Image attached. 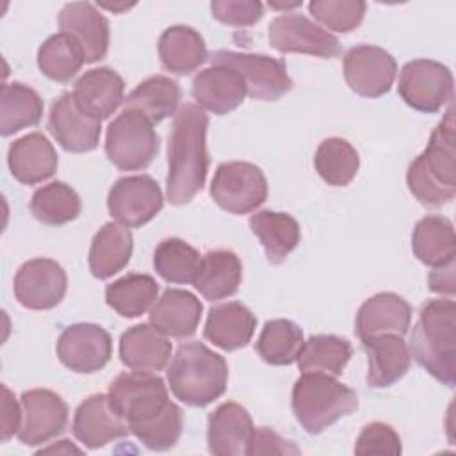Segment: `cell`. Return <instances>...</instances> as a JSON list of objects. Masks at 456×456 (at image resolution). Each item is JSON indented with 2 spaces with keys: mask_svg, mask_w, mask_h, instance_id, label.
<instances>
[{
  "mask_svg": "<svg viewBox=\"0 0 456 456\" xmlns=\"http://www.w3.org/2000/svg\"><path fill=\"white\" fill-rule=\"evenodd\" d=\"M107 395L110 408L144 447L167 451L176 445L183 429V411L169 399L160 376L123 372L112 379Z\"/></svg>",
  "mask_w": 456,
  "mask_h": 456,
  "instance_id": "obj_1",
  "label": "cell"
},
{
  "mask_svg": "<svg viewBox=\"0 0 456 456\" xmlns=\"http://www.w3.org/2000/svg\"><path fill=\"white\" fill-rule=\"evenodd\" d=\"M208 116L196 103H185L175 116L167 144V200L187 205L205 185L208 173L207 153Z\"/></svg>",
  "mask_w": 456,
  "mask_h": 456,
  "instance_id": "obj_2",
  "label": "cell"
},
{
  "mask_svg": "<svg viewBox=\"0 0 456 456\" xmlns=\"http://www.w3.org/2000/svg\"><path fill=\"white\" fill-rule=\"evenodd\" d=\"M410 351L417 363L445 387L456 383V305L431 299L422 305L410 333Z\"/></svg>",
  "mask_w": 456,
  "mask_h": 456,
  "instance_id": "obj_3",
  "label": "cell"
},
{
  "mask_svg": "<svg viewBox=\"0 0 456 456\" xmlns=\"http://www.w3.org/2000/svg\"><path fill=\"white\" fill-rule=\"evenodd\" d=\"M410 192L426 207H440L456 196V151H454V110L429 135L426 150L406 171Z\"/></svg>",
  "mask_w": 456,
  "mask_h": 456,
  "instance_id": "obj_4",
  "label": "cell"
},
{
  "mask_svg": "<svg viewBox=\"0 0 456 456\" xmlns=\"http://www.w3.org/2000/svg\"><path fill=\"white\" fill-rule=\"evenodd\" d=\"M173 395L194 408L219 399L228 383V363L201 342L182 344L167 367Z\"/></svg>",
  "mask_w": 456,
  "mask_h": 456,
  "instance_id": "obj_5",
  "label": "cell"
},
{
  "mask_svg": "<svg viewBox=\"0 0 456 456\" xmlns=\"http://www.w3.org/2000/svg\"><path fill=\"white\" fill-rule=\"evenodd\" d=\"M358 408V395L335 376L303 372L292 387V411L310 435H319Z\"/></svg>",
  "mask_w": 456,
  "mask_h": 456,
  "instance_id": "obj_6",
  "label": "cell"
},
{
  "mask_svg": "<svg viewBox=\"0 0 456 456\" xmlns=\"http://www.w3.org/2000/svg\"><path fill=\"white\" fill-rule=\"evenodd\" d=\"M159 135L153 123L141 112L123 109L110 121L105 135V153L121 171L146 169L159 153Z\"/></svg>",
  "mask_w": 456,
  "mask_h": 456,
  "instance_id": "obj_7",
  "label": "cell"
},
{
  "mask_svg": "<svg viewBox=\"0 0 456 456\" xmlns=\"http://www.w3.org/2000/svg\"><path fill=\"white\" fill-rule=\"evenodd\" d=\"M210 196L230 214H249L267 200V180L264 171L251 162H224L214 173Z\"/></svg>",
  "mask_w": 456,
  "mask_h": 456,
  "instance_id": "obj_8",
  "label": "cell"
},
{
  "mask_svg": "<svg viewBox=\"0 0 456 456\" xmlns=\"http://www.w3.org/2000/svg\"><path fill=\"white\" fill-rule=\"evenodd\" d=\"M454 80L447 66L429 59H415L403 66L397 93L419 112H438L452 100Z\"/></svg>",
  "mask_w": 456,
  "mask_h": 456,
  "instance_id": "obj_9",
  "label": "cell"
},
{
  "mask_svg": "<svg viewBox=\"0 0 456 456\" xmlns=\"http://www.w3.org/2000/svg\"><path fill=\"white\" fill-rule=\"evenodd\" d=\"M212 64H223L235 69L246 82L248 94L262 102H276L292 89L287 64L262 53H246L217 50L210 55Z\"/></svg>",
  "mask_w": 456,
  "mask_h": 456,
  "instance_id": "obj_10",
  "label": "cell"
},
{
  "mask_svg": "<svg viewBox=\"0 0 456 456\" xmlns=\"http://www.w3.org/2000/svg\"><path fill=\"white\" fill-rule=\"evenodd\" d=\"M164 207L160 185L148 175L123 176L109 191L107 208L116 223L137 228L150 223Z\"/></svg>",
  "mask_w": 456,
  "mask_h": 456,
  "instance_id": "obj_11",
  "label": "cell"
},
{
  "mask_svg": "<svg viewBox=\"0 0 456 456\" xmlns=\"http://www.w3.org/2000/svg\"><path fill=\"white\" fill-rule=\"evenodd\" d=\"M269 45L280 53H306L322 59L340 55V41L297 12H285L271 21Z\"/></svg>",
  "mask_w": 456,
  "mask_h": 456,
  "instance_id": "obj_12",
  "label": "cell"
},
{
  "mask_svg": "<svg viewBox=\"0 0 456 456\" xmlns=\"http://www.w3.org/2000/svg\"><path fill=\"white\" fill-rule=\"evenodd\" d=\"M57 356L73 372L91 374L103 369L112 354V338L107 330L91 322L68 326L57 338Z\"/></svg>",
  "mask_w": 456,
  "mask_h": 456,
  "instance_id": "obj_13",
  "label": "cell"
},
{
  "mask_svg": "<svg viewBox=\"0 0 456 456\" xmlns=\"http://www.w3.org/2000/svg\"><path fill=\"white\" fill-rule=\"evenodd\" d=\"M395 75V59L381 46L358 45L344 57V78L351 91L363 98H379L387 94Z\"/></svg>",
  "mask_w": 456,
  "mask_h": 456,
  "instance_id": "obj_14",
  "label": "cell"
},
{
  "mask_svg": "<svg viewBox=\"0 0 456 456\" xmlns=\"http://www.w3.org/2000/svg\"><path fill=\"white\" fill-rule=\"evenodd\" d=\"M14 296L30 310H50L57 306L68 289V276L61 264L52 258H32L14 276Z\"/></svg>",
  "mask_w": 456,
  "mask_h": 456,
  "instance_id": "obj_15",
  "label": "cell"
},
{
  "mask_svg": "<svg viewBox=\"0 0 456 456\" xmlns=\"http://www.w3.org/2000/svg\"><path fill=\"white\" fill-rule=\"evenodd\" d=\"M21 424L18 438L25 445H39L59 436L68 424V404L46 388L21 394Z\"/></svg>",
  "mask_w": 456,
  "mask_h": 456,
  "instance_id": "obj_16",
  "label": "cell"
},
{
  "mask_svg": "<svg viewBox=\"0 0 456 456\" xmlns=\"http://www.w3.org/2000/svg\"><path fill=\"white\" fill-rule=\"evenodd\" d=\"M48 130L66 151L86 153L98 146L102 121L84 112L73 93H62L50 107Z\"/></svg>",
  "mask_w": 456,
  "mask_h": 456,
  "instance_id": "obj_17",
  "label": "cell"
},
{
  "mask_svg": "<svg viewBox=\"0 0 456 456\" xmlns=\"http://www.w3.org/2000/svg\"><path fill=\"white\" fill-rule=\"evenodd\" d=\"M255 438L251 415L244 406L233 401L221 403L208 417L207 444L208 452L216 456L249 454Z\"/></svg>",
  "mask_w": 456,
  "mask_h": 456,
  "instance_id": "obj_18",
  "label": "cell"
},
{
  "mask_svg": "<svg viewBox=\"0 0 456 456\" xmlns=\"http://www.w3.org/2000/svg\"><path fill=\"white\" fill-rule=\"evenodd\" d=\"M61 32L68 34L82 50L86 62H96L107 55L109 50V21L89 2L66 4L59 12Z\"/></svg>",
  "mask_w": 456,
  "mask_h": 456,
  "instance_id": "obj_19",
  "label": "cell"
},
{
  "mask_svg": "<svg viewBox=\"0 0 456 456\" xmlns=\"http://www.w3.org/2000/svg\"><path fill=\"white\" fill-rule=\"evenodd\" d=\"M71 429L75 438L87 449H100L130 433L126 422L110 408L105 394L89 395L78 404Z\"/></svg>",
  "mask_w": 456,
  "mask_h": 456,
  "instance_id": "obj_20",
  "label": "cell"
},
{
  "mask_svg": "<svg viewBox=\"0 0 456 456\" xmlns=\"http://www.w3.org/2000/svg\"><path fill=\"white\" fill-rule=\"evenodd\" d=\"M244 78L232 68L212 64L201 69L192 80V96L198 105L217 116L235 110L246 98Z\"/></svg>",
  "mask_w": 456,
  "mask_h": 456,
  "instance_id": "obj_21",
  "label": "cell"
},
{
  "mask_svg": "<svg viewBox=\"0 0 456 456\" xmlns=\"http://www.w3.org/2000/svg\"><path fill=\"white\" fill-rule=\"evenodd\" d=\"M411 322V306L394 292H379L369 297L356 314L354 333L360 340L378 335H404Z\"/></svg>",
  "mask_w": 456,
  "mask_h": 456,
  "instance_id": "obj_22",
  "label": "cell"
},
{
  "mask_svg": "<svg viewBox=\"0 0 456 456\" xmlns=\"http://www.w3.org/2000/svg\"><path fill=\"white\" fill-rule=\"evenodd\" d=\"M7 164L20 183L36 185L57 171L59 157L53 144L41 132H32L11 142Z\"/></svg>",
  "mask_w": 456,
  "mask_h": 456,
  "instance_id": "obj_23",
  "label": "cell"
},
{
  "mask_svg": "<svg viewBox=\"0 0 456 456\" xmlns=\"http://www.w3.org/2000/svg\"><path fill=\"white\" fill-rule=\"evenodd\" d=\"M173 346L164 333L151 324H135L119 338V358L125 367L139 372L164 370Z\"/></svg>",
  "mask_w": 456,
  "mask_h": 456,
  "instance_id": "obj_24",
  "label": "cell"
},
{
  "mask_svg": "<svg viewBox=\"0 0 456 456\" xmlns=\"http://www.w3.org/2000/svg\"><path fill=\"white\" fill-rule=\"evenodd\" d=\"M201 312V301L189 290L166 289L150 310V324L166 337L185 338L196 333Z\"/></svg>",
  "mask_w": 456,
  "mask_h": 456,
  "instance_id": "obj_25",
  "label": "cell"
},
{
  "mask_svg": "<svg viewBox=\"0 0 456 456\" xmlns=\"http://www.w3.org/2000/svg\"><path fill=\"white\" fill-rule=\"evenodd\" d=\"M367 353L369 370L367 385L370 388H387L397 383L410 369L411 354L401 335H378L362 340Z\"/></svg>",
  "mask_w": 456,
  "mask_h": 456,
  "instance_id": "obj_26",
  "label": "cell"
},
{
  "mask_svg": "<svg viewBox=\"0 0 456 456\" xmlns=\"http://www.w3.org/2000/svg\"><path fill=\"white\" fill-rule=\"evenodd\" d=\"M73 96L84 112L102 121L125 102V82L110 68H94L75 82Z\"/></svg>",
  "mask_w": 456,
  "mask_h": 456,
  "instance_id": "obj_27",
  "label": "cell"
},
{
  "mask_svg": "<svg viewBox=\"0 0 456 456\" xmlns=\"http://www.w3.org/2000/svg\"><path fill=\"white\" fill-rule=\"evenodd\" d=\"M255 328L256 317L253 312L239 301H230L208 312L203 337L223 351H235L248 346Z\"/></svg>",
  "mask_w": 456,
  "mask_h": 456,
  "instance_id": "obj_28",
  "label": "cell"
},
{
  "mask_svg": "<svg viewBox=\"0 0 456 456\" xmlns=\"http://www.w3.org/2000/svg\"><path fill=\"white\" fill-rule=\"evenodd\" d=\"M134 249L132 232L119 223H105L93 237L89 248V271L98 280H107L126 267Z\"/></svg>",
  "mask_w": 456,
  "mask_h": 456,
  "instance_id": "obj_29",
  "label": "cell"
},
{
  "mask_svg": "<svg viewBox=\"0 0 456 456\" xmlns=\"http://www.w3.org/2000/svg\"><path fill=\"white\" fill-rule=\"evenodd\" d=\"M240 280V258L230 249H214L201 256L194 287L205 299L219 301L233 296L239 290Z\"/></svg>",
  "mask_w": 456,
  "mask_h": 456,
  "instance_id": "obj_30",
  "label": "cell"
},
{
  "mask_svg": "<svg viewBox=\"0 0 456 456\" xmlns=\"http://www.w3.org/2000/svg\"><path fill=\"white\" fill-rule=\"evenodd\" d=\"M249 228L262 244L271 264H281L299 244V223L285 212L260 210L249 217Z\"/></svg>",
  "mask_w": 456,
  "mask_h": 456,
  "instance_id": "obj_31",
  "label": "cell"
},
{
  "mask_svg": "<svg viewBox=\"0 0 456 456\" xmlns=\"http://www.w3.org/2000/svg\"><path fill=\"white\" fill-rule=\"evenodd\" d=\"M159 57L162 66L175 75H189L208 59L201 34L187 25H173L162 32Z\"/></svg>",
  "mask_w": 456,
  "mask_h": 456,
  "instance_id": "obj_32",
  "label": "cell"
},
{
  "mask_svg": "<svg viewBox=\"0 0 456 456\" xmlns=\"http://www.w3.org/2000/svg\"><path fill=\"white\" fill-rule=\"evenodd\" d=\"M411 251L429 267H442L454 262L456 237L451 219L444 216L422 217L413 228Z\"/></svg>",
  "mask_w": 456,
  "mask_h": 456,
  "instance_id": "obj_33",
  "label": "cell"
},
{
  "mask_svg": "<svg viewBox=\"0 0 456 456\" xmlns=\"http://www.w3.org/2000/svg\"><path fill=\"white\" fill-rule=\"evenodd\" d=\"M180 102V86L176 80L155 75L142 80L126 98L125 109L144 114L153 125L176 112Z\"/></svg>",
  "mask_w": 456,
  "mask_h": 456,
  "instance_id": "obj_34",
  "label": "cell"
},
{
  "mask_svg": "<svg viewBox=\"0 0 456 456\" xmlns=\"http://www.w3.org/2000/svg\"><path fill=\"white\" fill-rule=\"evenodd\" d=\"M159 296V283L150 274L130 273L105 289L107 305L121 317L132 319L146 314Z\"/></svg>",
  "mask_w": 456,
  "mask_h": 456,
  "instance_id": "obj_35",
  "label": "cell"
},
{
  "mask_svg": "<svg viewBox=\"0 0 456 456\" xmlns=\"http://www.w3.org/2000/svg\"><path fill=\"white\" fill-rule=\"evenodd\" d=\"M43 116V100L28 86L11 82L2 86L0 93V134L12 135L27 126L39 123Z\"/></svg>",
  "mask_w": 456,
  "mask_h": 456,
  "instance_id": "obj_36",
  "label": "cell"
},
{
  "mask_svg": "<svg viewBox=\"0 0 456 456\" xmlns=\"http://www.w3.org/2000/svg\"><path fill=\"white\" fill-rule=\"evenodd\" d=\"M353 356V346L347 338L337 335H312L301 347L297 367L301 372H321L340 376Z\"/></svg>",
  "mask_w": 456,
  "mask_h": 456,
  "instance_id": "obj_37",
  "label": "cell"
},
{
  "mask_svg": "<svg viewBox=\"0 0 456 456\" xmlns=\"http://www.w3.org/2000/svg\"><path fill=\"white\" fill-rule=\"evenodd\" d=\"M303 330L289 319L267 321L256 340L258 356L269 365H290L303 347Z\"/></svg>",
  "mask_w": 456,
  "mask_h": 456,
  "instance_id": "obj_38",
  "label": "cell"
},
{
  "mask_svg": "<svg viewBox=\"0 0 456 456\" xmlns=\"http://www.w3.org/2000/svg\"><path fill=\"white\" fill-rule=\"evenodd\" d=\"M319 176L333 187H346L353 182L360 169L358 151L342 137L324 139L314 157Z\"/></svg>",
  "mask_w": 456,
  "mask_h": 456,
  "instance_id": "obj_39",
  "label": "cell"
},
{
  "mask_svg": "<svg viewBox=\"0 0 456 456\" xmlns=\"http://www.w3.org/2000/svg\"><path fill=\"white\" fill-rule=\"evenodd\" d=\"M82 210L80 196L64 182H50L39 187L30 200V212L48 226L75 221Z\"/></svg>",
  "mask_w": 456,
  "mask_h": 456,
  "instance_id": "obj_40",
  "label": "cell"
},
{
  "mask_svg": "<svg viewBox=\"0 0 456 456\" xmlns=\"http://www.w3.org/2000/svg\"><path fill=\"white\" fill-rule=\"evenodd\" d=\"M200 265L201 255L182 239H164L155 248L153 267L157 274L169 283H194Z\"/></svg>",
  "mask_w": 456,
  "mask_h": 456,
  "instance_id": "obj_41",
  "label": "cell"
},
{
  "mask_svg": "<svg viewBox=\"0 0 456 456\" xmlns=\"http://www.w3.org/2000/svg\"><path fill=\"white\" fill-rule=\"evenodd\" d=\"M84 62L80 46L64 32L50 36L37 50V66L41 73L55 82L71 80Z\"/></svg>",
  "mask_w": 456,
  "mask_h": 456,
  "instance_id": "obj_42",
  "label": "cell"
},
{
  "mask_svg": "<svg viewBox=\"0 0 456 456\" xmlns=\"http://www.w3.org/2000/svg\"><path fill=\"white\" fill-rule=\"evenodd\" d=\"M367 4L362 0H312L308 4L310 14L326 28L335 32L354 30L363 16Z\"/></svg>",
  "mask_w": 456,
  "mask_h": 456,
  "instance_id": "obj_43",
  "label": "cell"
},
{
  "mask_svg": "<svg viewBox=\"0 0 456 456\" xmlns=\"http://www.w3.org/2000/svg\"><path fill=\"white\" fill-rule=\"evenodd\" d=\"M401 438L395 429L385 422L367 424L354 444L356 454H401Z\"/></svg>",
  "mask_w": 456,
  "mask_h": 456,
  "instance_id": "obj_44",
  "label": "cell"
},
{
  "mask_svg": "<svg viewBox=\"0 0 456 456\" xmlns=\"http://www.w3.org/2000/svg\"><path fill=\"white\" fill-rule=\"evenodd\" d=\"M212 16L230 27H251L264 16V5L256 0H216Z\"/></svg>",
  "mask_w": 456,
  "mask_h": 456,
  "instance_id": "obj_45",
  "label": "cell"
},
{
  "mask_svg": "<svg viewBox=\"0 0 456 456\" xmlns=\"http://www.w3.org/2000/svg\"><path fill=\"white\" fill-rule=\"evenodd\" d=\"M299 449L267 428L255 429L249 454H297Z\"/></svg>",
  "mask_w": 456,
  "mask_h": 456,
  "instance_id": "obj_46",
  "label": "cell"
},
{
  "mask_svg": "<svg viewBox=\"0 0 456 456\" xmlns=\"http://www.w3.org/2000/svg\"><path fill=\"white\" fill-rule=\"evenodd\" d=\"M2 428H0V440L7 442L12 435H18L21 424V403L16 401L14 394L2 385Z\"/></svg>",
  "mask_w": 456,
  "mask_h": 456,
  "instance_id": "obj_47",
  "label": "cell"
},
{
  "mask_svg": "<svg viewBox=\"0 0 456 456\" xmlns=\"http://www.w3.org/2000/svg\"><path fill=\"white\" fill-rule=\"evenodd\" d=\"M429 289L436 294H445L449 297L454 294V262L433 269V273L429 274Z\"/></svg>",
  "mask_w": 456,
  "mask_h": 456,
  "instance_id": "obj_48",
  "label": "cell"
},
{
  "mask_svg": "<svg viewBox=\"0 0 456 456\" xmlns=\"http://www.w3.org/2000/svg\"><path fill=\"white\" fill-rule=\"evenodd\" d=\"M39 454H43V452H64V454H69V452H80V449L77 447V445H73L69 440H61L59 444H55V445H50V447H43V449H39L37 451Z\"/></svg>",
  "mask_w": 456,
  "mask_h": 456,
  "instance_id": "obj_49",
  "label": "cell"
},
{
  "mask_svg": "<svg viewBox=\"0 0 456 456\" xmlns=\"http://www.w3.org/2000/svg\"><path fill=\"white\" fill-rule=\"evenodd\" d=\"M134 4H123V5H110V4H102V7H105V9H109V11H114V12H118V11H123V9H130Z\"/></svg>",
  "mask_w": 456,
  "mask_h": 456,
  "instance_id": "obj_50",
  "label": "cell"
}]
</instances>
